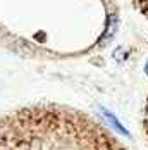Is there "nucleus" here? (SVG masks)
<instances>
[{
  "label": "nucleus",
  "instance_id": "obj_1",
  "mask_svg": "<svg viewBox=\"0 0 148 150\" xmlns=\"http://www.w3.org/2000/svg\"><path fill=\"white\" fill-rule=\"evenodd\" d=\"M102 117L105 119V122L109 124V126H112L117 133H122V135H128V131H126V128L119 122L117 119H116V116L112 114V112H109V110H105V109H102Z\"/></svg>",
  "mask_w": 148,
  "mask_h": 150
}]
</instances>
